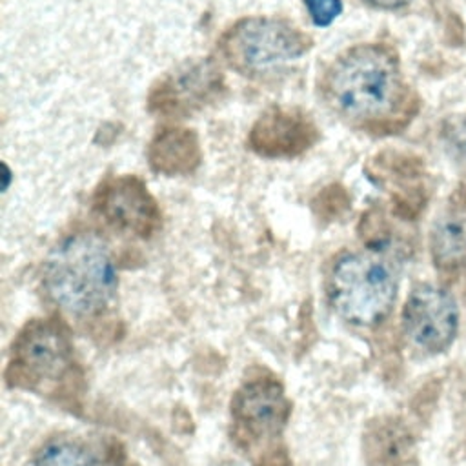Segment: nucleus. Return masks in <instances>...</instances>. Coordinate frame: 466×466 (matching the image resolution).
<instances>
[{
    "label": "nucleus",
    "mask_w": 466,
    "mask_h": 466,
    "mask_svg": "<svg viewBox=\"0 0 466 466\" xmlns=\"http://www.w3.org/2000/svg\"><path fill=\"white\" fill-rule=\"evenodd\" d=\"M320 87L333 113L368 131L400 127L413 115L415 100L399 55L386 44L346 49L328 66Z\"/></svg>",
    "instance_id": "f257e3e1"
},
{
    "label": "nucleus",
    "mask_w": 466,
    "mask_h": 466,
    "mask_svg": "<svg viewBox=\"0 0 466 466\" xmlns=\"http://www.w3.org/2000/svg\"><path fill=\"white\" fill-rule=\"evenodd\" d=\"M116 266L107 242L93 231L60 240L44 264L47 295L71 315L100 313L115 297Z\"/></svg>",
    "instance_id": "f03ea898"
},
{
    "label": "nucleus",
    "mask_w": 466,
    "mask_h": 466,
    "mask_svg": "<svg viewBox=\"0 0 466 466\" xmlns=\"http://www.w3.org/2000/svg\"><path fill=\"white\" fill-rule=\"evenodd\" d=\"M397 291V269L379 249L342 253L326 279V295L333 311L360 328L380 324L391 313Z\"/></svg>",
    "instance_id": "7ed1b4c3"
},
{
    "label": "nucleus",
    "mask_w": 466,
    "mask_h": 466,
    "mask_svg": "<svg viewBox=\"0 0 466 466\" xmlns=\"http://www.w3.org/2000/svg\"><path fill=\"white\" fill-rule=\"evenodd\" d=\"M311 40L297 25L273 16H249L235 22L218 40L224 60L240 75L271 73L300 58Z\"/></svg>",
    "instance_id": "20e7f679"
},
{
    "label": "nucleus",
    "mask_w": 466,
    "mask_h": 466,
    "mask_svg": "<svg viewBox=\"0 0 466 466\" xmlns=\"http://www.w3.org/2000/svg\"><path fill=\"white\" fill-rule=\"evenodd\" d=\"M73 368V346L67 329L53 319L25 324L11 348L7 382L13 386L49 391Z\"/></svg>",
    "instance_id": "39448f33"
},
{
    "label": "nucleus",
    "mask_w": 466,
    "mask_h": 466,
    "mask_svg": "<svg viewBox=\"0 0 466 466\" xmlns=\"http://www.w3.org/2000/svg\"><path fill=\"white\" fill-rule=\"evenodd\" d=\"M402 331L420 351L437 355L446 351L459 335V306L455 297L442 286H415L402 306Z\"/></svg>",
    "instance_id": "423d86ee"
},
{
    "label": "nucleus",
    "mask_w": 466,
    "mask_h": 466,
    "mask_svg": "<svg viewBox=\"0 0 466 466\" xmlns=\"http://www.w3.org/2000/svg\"><path fill=\"white\" fill-rule=\"evenodd\" d=\"M291 406L279 380L257 377L244 382L231 399L235 437L248 448L280 437Z\"/></svg>",
    "instance_id": "0eeeda50"
},
{
    "label": "nucleus",
    "mask_w": 466,
    "mask_h": 466,
    "mask_svg": "<svg viewBox=\"0 0 466 466\" xmlns=\"http://www.w3.org/2000/svg\"><path fill=\"white\" fill-rule=\"evenodd\" d=\"M226 89L220 67L211 60H195L166 75L149 93V111L164 116H187L218 100Z\"/></svg>",
    "instance_id": "6e6552de"
},
{
    "label": "nucleus",
    "mask_w": 466,
    "mask_h": 466,
    "mask_svg": "<svg viewBox=\"0 0 466 466\" xmlns=\"http://www.w3.org/2000/svg\"><path fill=\"white\" fill-rule=\"evenodd\" d=\"M93 206L106 224L140 238H149L160 228L157 200L135 175L107 178L96 189Z\"/></svg>",
    "instance_id": "1a4fd4ad"
},
{
    "label": "nucleus",
    "mask_w": 466,
    "mask_h": 466,
    "mask_svg": "<svg viewBox=\"0 0 466 466\" xmlns=\"http://www.w3.org/2000/svg\"><path fill=\"white\" fill-rule=\"evenodd\" d=\"M319 137V127L308 113L273 106L257 118L248 142L264 158H293L308 151Z\"/></svg>",
    "instance_id": "9d476101"
},
{
    "label": "nucleus",
    "mask_w": 466,
    "mask_h": 466,
    "mask_svg": "<svg viewBox=\"0 0 466 466\" xmlns=\"http://www.w3.org/2000/svg\"><path fill=\"white\" fill-rule=\"evenodd\" d=\"M428 244L439 271L450 275L466 269V191H455L435 217Z\"/></svg>",
    "instance_id": "9b49d317"
},
{
    "label": "nucleus",
    "mask_w": 466,
    "mask_h": 466,
    "mask_svg": "<svg viewBox=\"0 0 466 466\" xmlns=\"http://www.w3.org/2000/svg\"><path fill=\"white\" fill-rule=\"evenodd\" d=\"M368 466H417L415 437L400 417L373 419L362 435Z\"/></svg>",
    "instance_id": "f8f14e48"
},
{
    "label": "nucleus",
    "mask_w": 466,
    "mask_h": 466,
    "mask_svg": "<svg viewBox=\"0 0 466 466\" xmlns=\"http://www.w3.org/2000/svg\"><path fill=\"white\" fill-rule=\"evenodd\" d=\"M147 158L157 173L167 177L189 175L202 160L198 137L193 129L166 127L149 142Z\"/></svg>",
    "instance_id": "ddd939ff"
},
{
    "label": "nucleus",
    "mask_w": 466,
    "mask_h": 466,
    "mask_svg": "<svg viewBox=\"0 0 466 466\" xmlns=\"http://www.w3.org/2000/svg\"><path fill=\"white\" fill-rule=\"evenodd\" d=\"M29 466H102V462L82 442L56 439L44 444Z\"/></svg>",
    "instance_id": "4468645a"
},
{
    "label": "nucleus",
    "mask_w": 466,
    "mask_h": 466,
    "mask_svg": "<svg viewBox=\"0 0 466 466\" xmlns=\"http://www.w3.org/2000/svg\"><path fill=\"white\" fill-rule=\"evenodd\" d=\"M439 137L444 153L466 178V111L446 116L441 122Z\"/></svg>",
    "instance_id": "2eb2a0df"
},
{
    "label": "nucleus",
    "mask_w": 466,
    "mask_h": 466,
    "mask_svg": "<svg viewBox=\"0 0 466 466\" xmlns=\"http://www.w3.org/2000/svg\"><path fill=\"white\" fill-rule=\"evenodd\" d=\"M304 4L313 24L319 27L329 25L342 11L340 0H304Z\"/></svg>",
    "instance_id": "dca6fc26"
},
{
    "label": "nucleus",
    "mask_w": 466,
    "mask_h": 466,
    "mask_svg": "<svg viewBox=\"0 0 466 466\" xmlns=\"http://www.w3.org/2000/svg\"><path fill=\"white\" fill-rule=\"evenodd\" d=\"M366 2L368 5L371 7H377V9H384V11H395V9H400V7H406L408 4H411L413 0H362Z\"/></svg>",
    "instance_id": "f3484780"
}]
</instances>
